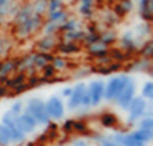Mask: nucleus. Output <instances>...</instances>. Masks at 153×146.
<instances>
[{"label":"nucleus","instance_id":"32","mask_svg":"<svg viewBox=\"0 0 153 146\" xmlns=\"http://www.w3.org/2000/svg\"><path fill=\"white\" fill-rule=\"evenodd\" d=\"M152 48H153V43H152V40L148 38L142 45V48H140V52H138V53H140V57H142V58H145V60H152V53H153Z\"/></svg>","mask_w":153,"mask_h":146},{"label":"nucleus","instance_id":"25","mask_svg":"<svg viewBox=\"0 0 153 146\" xmlns=\"http://www.w3.org/2000/svg\"><path fill=\"white\" fill-rule=\"evenodd\" d=\"M80 20L76 18H72V17H68V18L65 20V22L60 25V32L62 33H67V32H73V30H80Z\"/></svg>","mask_w":153,"mask_h":146},{"label":"nucleus","instance_id":"33","mask_svg":"<svg viewBox=\"0 0 153 146\" xmlns=\"http://www.w3.org/2000/svg\"><path fill=\"white\" fill-rule=\"evenodd\" d=\"M60 25L62 23H52V22H45L43 23V35H57L60 32Z\"/></svg>","mask_w":153,"mask_h":146},{"label":"nucleus","instance_id":"6","mask_svg":"<svg viewBox=\"0 0 153 146\" xmlns=\"http://www.w3.org/2000/svg\"><path fill=\"white\" fill-rule=\"evenodd\" d=\"M128 118H126V123L128 125H135L140 118H143L145 111L148 110V101H145L142 96H135L133 100L128 105Z\"/></svg>","mask_w":153,"mask_h":146},{"label":"nucleus","instance_id":"40","mask_svg":"<svg viewBox=\"0 0 153 146\" xmlns=\"http://www.w3.org/2000/svg\"><path fill=\"white\" fill-rule=\"evenodd\" d=\"M78 13H80L82 17H85V18H90V17H93V13H95V7H90V5H78Z\"/></svg>","mask_w":153,"mask_h":146},{"label":"nucleus","instance_id":"1","mask_svg":"<svg viewBox=\"0 0 153 146\" xmlns=\"http://www.w3.org/2000/svg\"><path fill=\"white\" fill-rule=\"evenodd\" d=\"M131 77L126 75V73H122V75H117V77H111L110 80L105 83V93H103V100L110 101V103H115V100L120 96V93L131 83Z\"/></svg>","mask_w":153,"mask_h":146},{"label":"nucleus","instance_id":"8","mask_svg":"<svg viewBox=\"0 0 153 146\" xmlns=\"http://www.w3.org/2000/svg\"><path fill=\"white\" fill-rule=\"evenodd\" d=\"M72 95H70L68 101H67V106L65 110H70V111H73V110H78L82 105V98H83V93L87 91V83H83V81H80V83H76L75 86H72Z\"/></svg>","mask_w":153,"mask_h":146},{"label":"nucleus","instance_id":"26","mask_svg":"<svg viewBox=\"0 0 153 146\" xmlns=\"http://www.w3.org/2000/svg\"><path fill=\"white\" fill-rule=\"evenodd\" d=\"M87 33H85V38H83V42L82 43H85L87 46H90V45H95V43H98L100 42V32H97L95 28H88V30H85Z\"/></svg>","mask_w":153,"mask_h":146},{"label":"nucleus","instance_id":"4","mask_svg":"<svg viewBox=\"0 0 153 146\" xmlns=\"http://www.w3.org/2000/svg\"><path fill=\"white\" fill-rule=\"evenodd\" d=\"M0 123L7 128L8 135H10V145L19 146V145H23V143H25L27 135L19 130V126H17V123H15V116H12L10 113L7 111V113H4V116H2V119H0Z\"/></svg>","mask_w":153,"mask_h":146},{"label":"nucleus","instance_id":"29","mask_svg":"<svg viewBox=\"0 0 153 146\" xmlns=\"http://www.w3.org/2000/svg\"><path fill=\"white\" fill-rule=\"evenodd\" d=\"M32 8L35 15H45L47 13V0H32Z\"/></svg>","mask_w":153,"mask_h":146},{"label":"nucleus","instance_id":"23","mask_svg":"<svg viewBox=\"0 0 153 146\" xmlns=\"http://www.w3.org/2000/svg\"><path fill=\"white\" fill-rule=\"evenodd\" d=\"M138 130H143L146 133H153V115L152 111L145 113L143 118L138 119Z\"/></svg>","mask_w":153,"mask_h":146},{"label":"nucleus","instance_id":"16","mask_svg":"<svg viewBox=\"0 0 153 146\" xmlns=\"http://www.w3.org/2000/svg\"><path fill=\"white\" fill-rule=\"evenodd\" d=\"M17 8H19L17 0H0V20L7 18V17H13Z\"/></svg>","mask_w":153,"mask_h":146},{"label":"nucleus","instance_id":"22","mask_svg":"<svg viewBox=\"0 0 153 146\" xmlns=\"http://www.w3.org/2000/svg\"><path fill=\"white\" fill-rule=\"evenodd\" d=\"M130 72H148L152 73V60H145V58H140L137 62H133L130 66H128Z\"/></svg>","mask_w":153,"mask_h":146},{"label":"nucleus","instance_id":"41","mask_svg":"<svg viewBox=\"0 0 153 146\" xmlns=\"http://www.w3.org/2000/svg\"><path fill=\"white\" fill-rule=\"evenodd\" d=\"M62 5H63V0H47V13L60 10Z\"/></svg>","mask_w":153,"mask_h":146},{"label":"nucleus","instance_id":"3","mask_svg":"<svg viewBox=\"0 0 153 146\" xmlns=\"http://www.w3.org/2000/svg\"><path fill=\"white\" fill-rule=\"evenodd\" d=\"M23 111H27L32 118L37 121V125H50V118L45 110V101L40 98H30L23 101Z\"/></svg>","mask_w":153,"mask_h":146},{"label":"nucleus","instance_id":"9","mask_svg":"<svg viewBox=\"0 0 153 146\" xmlns=\"http://www.w3.org/2000/svg\"><path fill=\"white\" fill-rule=\"evenodd\" d=\"M58 45L57 35H43L35 43V52L38 53H53Z\"/></svg>","mask_w":153,"mask_h":146},{"label":"nucleus","instance_id":"37","mask_svg":"<svg viewBox=\"0 0 153 146\" xmlns=\"http://www.w3.org/2000/svg\"><path fill=\"white\" fill-rule=\"evenodd\" d=\"M88 130L87 123L83 119H73V133H78V135H85Z\"/></svg>","mask_w":153,"mask_h":146},{"label":"nucleus","instance_id":"28","mask_svg":"<svg viewBox=\"0 0 153 146\" xmlns=\"http://www.w3.org/2000/svg\"><path fill=\"white\" fill-rule=\"evenodd\" d=\"M100 123L105 128H113L115 125L118 123V116L113 115V113H103V115L100 116Z\"/></svg>","mask_w":153,"mask_h":146},{"label":"nucleus","instance_id":"2","mask_svg":"<svg viewBox=\"0 0 153 146\" xmlns=\"http://www.w3.org/2000/svg\"><path fill=\"white\" fill-rule=\"evenodd\" d=\"M43 23H45V17L32 15L30 18L25 20L23 23L13 27V35H15V38H19V40H27L43 27Z\"/></svg>","mask_w":153,"mask_h":146},{"label":"nucleus","instance_id":"38","mask_svg":"<svg viewBox=\"0 0 153 146\" xmlns=\"http://www.w3.org/2000/svg\"><path fill=\"white\" fill-rule=\"evenodd\" d=\"M108 57H110V60H118V63H122L123 60H126V58H128V55L123 53L122 50L113 48V50H108Z\"/></svg>","mask_w":153,"mask_h":146},{"label":"nucleus","instance_id":"43","mask_svg":"<svg viewBox=\"0 0 153 146\" xmlns=\"http://www.w3.org/2000/svg\"><path fill=\"white\" fill-rule=\"evenodd\" d=\"M72 86H63V88H62V91H60V95L62 96H63V98H67V100H68V98H70V95H72ZM62 96H60V98H62Z\"/></svg>","mask_w":153,"mask_h":146},{"label":"nucleus","instance_id":"39","mask_svg":"<svg viewBox=\"0 0 153 146\" xmlns=\"http://www.w3.org/2000/svg\"><path fill=\"white\" fill-rule=\"evenodd\" d=\"M0 146H10V135L2 123H0Z\"/></svg>","mask_w":153,"mask_h":146},{"label":"nucleus","instance_id":"5","mask_svg":"<svg viewBox=\"0 0 153 146\" xmlns=\"http://www.w3.org/2000/svg\"><path fill=\"white\" fill-rule=\"evenodd\" d=\"M45 110H47V115H48L50 121L52 119L53 121H60V119L65 118V103L57 95H52L45 101Z\"/></svg>","mask_w":153,"mask_h":146},{"label":"nucleus","instance_id":"13","mask_svg":"<svg viewBox=\"0 0 153 146\" xmlns=\"http://www.w3.org/2000/svg\"><path fill=\"white\" fill-rule=\"evenodd\" d=\"M32 15H35L33 13V8H32V4L30 2H27V4H22L19 5V8H17L15 15H13V27H17V25H20V23H23L25 20H28Z\"/></svg>","mask_w":153,"mask_h":146},{"label":"nucleus","instance_id":"21","mask_svg":"<svg viewBox=\"0 0 153 146\" xmlns=\"http://www.w3.org/2000/svg\"><path fill=\"white\" fill-rule=\"evenodd\" d=\"M85 33L87 32L85 30H73V32H67V33H63V37H62V40L63 42H72V43H82L85 38Z\"/></svg>","mask_w":153,"mask_h":146},{"label":"nucleus","instance_id":"19","mask_svg":"<svg viewBox=\"0 0 153 146\" xmlns=\"http://www.w3.org/2000/svg\"><path fill=\"white\" fill-rule=\"evenodd\" d=\"M108 48L107 45H103V43H95V45H90L88 46V55L90 57H95V58H98V60H102V58H105V57H108Z\"/></svg>","mask_w":153,"mask_h":146},{"label":"nucleus","instance_id":"47","mask_svg":"<svg viewBox=\"0 0 153 146\" xmlns=\"http://www.w3.org/2000/svg\"><path fill=\"white\" fill-rule=\"evenodd\" d=\"M97 0H80V5H90V7H95Z\"/></svg>","mask_w":153,"mask_h":146},{"label":"nucleus","instance_id":"36","mask_svg":"<svg viewBox=\"0 0 153 146\" xmlns=\"http://www.w3.org/2000/svg\"><path fill=\"white\" fill-rule=\"evenodd\" d=\"M135 30L138 32L137 35L133 33V37H135V38H137V37H145V35L148 37V35L152 33V28H150V23H145V22H143V23H138L137 27H135Z\"/></svg>","mask_w":153,"mask_h":146},{"label":"nucleus","instance_id":"15","mask_svg":"<svg viewBox=\"0 0 153 146\" xmlns=\"http://www.w3.org/2000/svg\"><path fill=\"white\" fill-rule=\"evenodd\" d=\"M55 52H58V55L62 57H68V55H75V53H80L82 52V46L80 43H72V42H58Z\"/></svg>","mask_w":153,"mask_h":146},{"label":"nucleus","instance_id":"12","mask_svg":"<svg viewBox=\"0 0 153 146\" xmlns=\"http://www.w3.org/2000/svg\"><path fill=\"white\" fill-rule=\"evenodd\" d=\"M135 96H137V86H135V81H131V83L128 85V86H126L122 93H120V96L115 100V103L118 105V108L126 110V108H128V105H130V101L133 100Z\"/></svg>","mask_w":153,"mask_h":146},{"label":"nucleus","instance_id":"46","mask_svg":"<svg viewBox=\"0 0 153 146\" xmlns=\"http://www.w3.org/2000/svg\"><path fill=\"white\" fill-rule=\"evenodd\" d=\"M8 95V88L5 85H0V98H5Z\"/></svg>","mask_w":153,"mask_h":146},{"label":"nucleus","instance_id":"48","mask_svg":"<svg viewBox=\"0 0 153 146\" xmlns=\"http://www.w3.org/2000/svg\"><path fill=\"white\" fill-rule=\"evenodd\" d=\"M2 22H4V20H0V27H2Z\"/></svg>","mask_w":153,"mask_h":146},{"label":"nucleus","instance_id":"50","mask_svg":"<svg viewBox=\"0 0 153 146\" xmlns=\"http://www.w3.org/2000/svg\"><path fill=\"white\" fill-rule=\"evenodd\" d=\"M88 146H95V145H88Z\"/></svg>","mask_w":153,"mask_h":146},{"label":"nucleus","instance_id":"18","mask_svg":"<svg viewBox=\"0 0 153 146\" xmlns=\"http://www.w3.org/2000/svg\"><path fill=\"white\" fill-rule=\"evenodd\" d=\"M131 10H133V0H118L113 7V13L118 18L126 15V13H130Z\"/></svg>","mask_w":153,"mask_h":146},{"label":"nucleus","instance_id":"27","mask_svg":"<svg viewBox=\"0 0 153 146\" xmlns=\"http://www.w3.org/2000/svg\"><path fill=\"white\" fill-rule=\"evenodd\" d=\"M50 65L53 66L55 72H62V70H65L68 66V60H67V57H62V55H53Z\"/></svg>","mask_w":153,"mask_h":146},{"label":"nucleus","instance_id":"34","mask_svg":"<svg viewBox=\"0 0 153 146\" xmlns=\"http://www.w3.org/2000/svg\"><path fill=\"white\" fill-rule=\"evenodd\" d=\"M12 48V40L8 37H0V60L7 55V52Z\"/></svg>","mask_w":153,"mask_h":146},{"label":"nucleus","instance_id":"30","mask_svg":"<svg viewBox=\"0 0 153 146\" xmlns=\"http://www.w3.org/2000/svg\"><path fill=\"white\" fill-rule=\"evenodd\" d=\"M140 96H142L145 101H150V100L153 98V81H152V80H148L146 83H143Z\"/></svg>","mask_w":153,"mask_h":146},{"label":"nucleus","instance_id":"11","mask_svg":"<svg viewBox=\"0 0 153 146\" xmlns=\"http://www.w3.org/2000/svg\"><path fill=\"white\" fill-rule=\"evenodd\" d=\"M15 123H17V126H19V130L22 131V133H25V135H28V133H33V131L38 128L37 121H35V119L32 118V116L28 115L27 111H23L22 115L17 116V118H15Z\"/></svg>","mask_w":153,"mask_h":146},{"label":"nucleus","instance_id":"49","mask_svg":"<svg viewBox=\"0 0 153 146\" xmlns=\"http://www.w3.org/2000/svg\"><path fill=\"white\" fill-rule=\"evenodd\" d=\"M73 2H80V0H73Z\"/></svg>","mask_w":153,"mask_h":146},{"label":"nucleus","instance_id":"10","mask_svg":"<svg viewBox=\"0 0 153 146\" xmlns=\"http://www.w3.org/2000/svg\"><path fill=\"white\" fill-rule=\"evenodd\" d=\"M17 66H19V58L0 60V85H4L12 77V73L17 72Z\"/></svg>","mask_w":153,"mask_h":146},{"label":"nucleus","instance_id":"17","mask_svg":"<svg viewBox=\"0 0 153 146\" xmlns=\"http://www.w3.org/2000/svg\"><path fill=\"white\" fill-rule=\"evenodd\" d=\"M52 58H53V53H38V52H33L32 53V60H33L35 72H38V70L45 68L47 65H50Z\"/></svg>","mask_w":153,"mask_h":146},{"label":"nucleus","instance_id":"24","mask_svg":"<svg viewBox=\"0 0 153 146\" xmlns=\"http://www.w3.org/2000/svg\"><path fill=\"white\" fill-rule=\"evenodd\" d=\"M23 83H27V75H25V73H17V75H13V77H10L8 78L7 81H5V86H7V88H17V86H20V85H23Z\"/></svg>","mask_w":153,"mask_h":146},{"label":"nucleus","instance_id":"44","mask_svg":"<svg viewBox=\"0 0 153 146\" xmlns=\"http://www.w3.org/2000/svg\"><path fill=\"white\" fill-rule=\"evenodd\" d=\"M27 90H28L27 83H23V85H20V86H17V88H13V91H12V95H20V93L27 91Z\"/></svg>","mask_w":153,"mask_h":146},{"label":"nucleus","instance_id":"31","mask_svg":"<svg viewBox=\"0 0 153 146\" xmlns=\"http://www.w3.org/2000/svg\"><path fill=\"white\" fill-rule=\"evenodd\" d=\"M115 40H117V33L113 30H105L103 33H100V43H103L107 46H110Z\"/></svg>","mask_w":153,"mask_h":146},{"label":"nucleus","instance_id":"35","mask_svg":"<svg viewBox=\"0 0 153 146\" xmlns=\"http://www.w3.org/2000/svg\"><path fill=\"white\" fill-rule=\"evenodd\" d=\"M8 113H10L12 116H19V115H22L23 113V101L22 100H17V101H13V103L10 105V108H8Z\"/></svg>","mask_w":153,"mask_h":146},{"label":"nucleus","instance_id":"45","mask_svg":"<svg viewBox=\"0 0 153 146\" xmlns=\"http://www.w3.org/2000/svg\"><path fill=\"white\" fill-rule=\"evenodd\" d=\"M90 143H87L85 139H82V138H78V139H75V141L72 143V146H88Z\"/></svg>","mask_w":153,"mask_h":146},{"label":"nucleus","instance_id":"7","mask_svg":"<svg viewBox=\"0 0 153 146\" xmlns=\"http://www.w3.org/2000/svg\"><path fill=\"white\" fill-rule=\"evenodd\" d=\"M87 91L90 95L92 108L102 105V101H103V93H105V81L103 80H92L87 85Z\"/></svg>","mask_w":153,"mask_h":146},{"label":"nucleus","instance_id":"20","mask_svg":"<svg viewBox=\"0 0 153 146\" xmlns=\"http://www.w3.org/2000/svg\"><path fill=\"white\" fill-rule=\"evenodd\" d=\"M68 12L63 10V8H60V10H55V12H50V13H47V18L45 22H52V23H63L67 18H68Z\"/></svg>","mask_w":153,"mask_h":146},{"label":"nucleus","instance_id":"14","mask_svg":"<svg viewBox=\"0 0 153 146\" xmlns=\"http://www.w3.org/2000/svg\"><path fill=\"white\" fill-rule=\"evenodd\" d=\"M120 50L126 52V55H131L133 52H137L138 45H137V38L133 37V32H125L120 37Z\"/></svg>","mask_w":153,"mask_h":146},{"label":"nucleus","instance_id":"42","mask_svg":"<svg viewBox=\"0 0 153 146\" xmlns=\"http://www.w3.org/2000/svg\"><path fill=\"white\" fill-rule=\"evenodd\" d=\"M62 130L63 133H73V119H65L62 125Z\"/></svg>","mask_w":153,"mask_h":146}]
</instances>
